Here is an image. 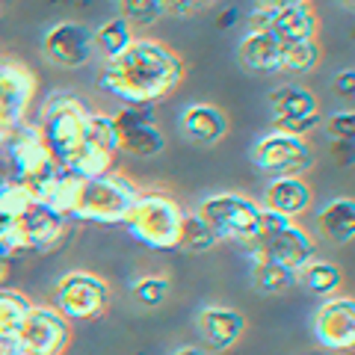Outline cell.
<instances>
[{"instance_id":"6da1fadb","label":"cell","mask_w":355,"mask_h":355,"mask_svg":"<svg viewBox=\"0 0 355 355\" xmlns=\"http://www.w3.org/2000/svg\"><path fill=\"white\" fill-rule=\"evenodd\" d=\"M187 65L181 53L157 39H133V44L98 69V86L125 107H154L181 86Z\"/></svg>"},{"instance_id":"7a4b0ae2","label":"cell","mask_w":355,"mask_h":355,"mask_svg":"<svg viewBox=\"0 0 355 355\" xmlns=\"http://www.w3.org/2000/svg\"><path fill=\"white\" fill-rule=\"evenodd\" d=\"M187 210L163 190H139L128 210L121 228L139 246L154 252H175L181 237V222Z\"/></svg>"},{"instance_id":"3957f363","label":"cell","mask_w":355,"mask_h":355,"mask_svg":"<svg viewBox=\"0 0 355 355\" xmlns=\"http://www.w3.org/2000/svg\"><path fill=\"white\" fill-rule=\"evenodd\" d=\"M139 187L121 172H107L92 181H80V193L74 202L71 222L86 225H121L137 198Z\"/></svg>"},{"instance_id":"277c9868","label":"cell","mask_w":355,"mask_h":355,"mask_svg":"<svg viewBox=\"0 0 355 355\" xmlns=\"http://www.w3.org/2000/svg\"><path fill=\"white\" fill-rule=\"evenodd\" d=\"M89 110H92V104H89L86 98H80L77 92H69V89H62V92H51L42 101L36 125L42 130L44 142L51 146L57 163L62 157H69V154L86 139V116H89Z\"/></svg>"},{"instance_id":"5b68a950","label":"cell","mask_w":355,"mask_h":355,"mask_svg":"<svg viewBox=\"0 0 355 355\" xmlns=\"http://www.w3.org/2000/svg\"><path fill=\"white\" fill-rule=\"evenodd\" d=\"M196 214L202 216L219 243L249 246L261 237V205L243 193H210L198 202Z\"/></svg>"},{"instance_id":"8992f818","label":"cell","mask_w":355,"mask_h":355,"mask_svg":"<svg viewBox=\"0 0 355 355\" xmlns=\"http://www.w3.org/2000/svg\"><path fill=\"white\" fill-rule=\"evenodd\" d=\"M0 157L6 160L9 175L21 178V181H27V184H39L60 169V163L53 157L51 146L44 142L36 121H24L18 130L9 133V137L0 142Z\"/></svg>"},{"instance_id":"52a82bcc","label":"cell","mask_w":355,"mask_h":355,"mask_svg":"<svg viewBox=\"0 0 355 355\" xmlns=\"http://www.w3.org/2000/svg\"><path fill=\"white\" fill-rule=\"evenodd\" d=\"M249 157L254 169L270 178H305V172L314 166V146L305 137L266 130L254 139Z\"/></svg>"},{"instance_id":"ba28073f","label":"cell","mask_w":355,"mask_h":355,"mask_svg":"<svg viewBox=\"0 0 355 355\" xmlns=\"http://www.w3.org/2000/svg\"><path fill=\"white\" fill-rule=\"evenodd\" d=\"M39 77L24 60L0 57V142L30 121V104L36 98Z\"/></svg>"},{"instance_id":"9c48e42d","label":"cell","mask_w":355,"mask_h":355,"mask_svg":"<svg viewBox=\"0 0 355 355\" xmlns=\"http://www.w3.org/2000/svg\"><path fill=\"white\" fill-rule=\"evenodd\" d=\"M270 104V130L287 133V137H305L311 130L320 128L323 113H320V101L311 89L299 83H282L266 95Z\"/></svg>"},{"instance_id":"30bf717a","label":"cell","mask_w":355,"mask_h":355,"mask_svg":"<svg viewBox=\"0 0 355 355\" xmlns=\"http://www.w3.org/2000/svg\"><path fill=\"white\" fill-rule=\"evenodd\" d=\"M107 282L89 270H71L53 284V308L65 320H98L107 311Z\"/></svg>"},{"instance_id":"8fae6325","label":"cell","mask_w":355,"mask_h":355,"mask_svg":"<svg viewBox=\"0 0 355 355\" xmlns=\"http://www.w3.org/2000/svg\"><path fill=\"white\" fill-rule=\"evenodd\" d=\"M246 30H266L282 44L314 42L320 33V18L311 3L293 6H254L246 15Z\"/></svg>"},{"instance_id":"7c38bea8","label":"cell","mask_w":355,"mask_h":355,"mask_svg":"<svg viewBox=\"0 0 355 355\" xmlns=\"http://www.w3.org/2000/svg\"><path fill=\"white\" fill-rule=\"evenodd\" d=\"M116 121V154L128 157H157L166 148V133L160 130L151 107H121L113 113Z\"/></svg>"},{"instance_id":"4fadbf2b","label":"cell","mask_w":355,"mask_h":355,"mask_svg":"<svg viewBox=\"0 0 355 355\" xmlns=\"http://www.w3.org/2000/svg\"><path fill=\"white\" fill-rule=\"evenodd\" d=\"M42 57L62 71H77L95 60L92 30L80 21H57L42 36Z\"/></svg>"},{"instance_id":"5bb4252c","label":"cell","mask_w":355,"mask_h":355,"mask_svg":"<svg viewBox=\"0 0 355 355\" xmlns=\"http://www.w3.org/2000/svg\"><path fill=\"white\" fill-rule=\"evenodd\" d=\"M69 320L53 305H30L18 329L21 349L27 355H62L69 349Z\"/></svg>"},{"instance_id":"9a60e30c","label":"cell","mask_w":355,"mask_h":355,"mask_svg":"<svg viewBox=\"0 0 355 355\" xmlns=\"http://www.w3.org/2000/svg\"><path fill=\"white\" fill-rule=\"evenodd\" d=\"M317 343L331 352H349L355 347V302L352 296H329L311 317Z\"/></svg>"},{"instance_id":"2e32d148","label":"cell","mask_w":355,"mask_h":355,"mask_svg":"<svg viewBox=\"0 0 355 355\" xmlns=\"http://www.w3.org/2000/svg\"><path fill=\"white\" fill-rule=\"evenodd\" d=\"M263 252V258L282 266L287 272H296L299 266H305L311 258L317 254V243H314V234L305 231L302 225H296L293 222H287L284 228H275V231H266L254 240Z\"/></svg>"},{"instance_id":"e0dca14e","label":"cell","mask_w":355,"mask_h":355,"mask_svg":"<svg viewBox=\"0 0 355 355\" xmlns=\"http://www.w3.org/2000/svg\"><path fill=\"white\" fill-rule=\"evenodd\" d=\"M243 329H246V320L237 308L228 305H205L196 314V331L198 340L207 352H225L240 340Z\"/></svg>"},{"instance_id":"ac0fdd59","label":"cell","mask_w":355,"mask_h":355,"mask_svg":"<svg viewBox=\"0 0 355 355\" xmlns=\"http://www.w3.org/2000/svg\"><path fill=\"white\" fill-rule=\"evenodd\" d=\"M178 128L187 142L214 148L228 137V116L210 101H193L178 113Z\"/></svg>"},{"instance_id":"d6986e66","label":"cell","mask_w":355,"mask_h":355,"mask_svg":"<svg viewBox=\"0 0 355 355\" xmlns=\"http://www.w3.org/2000/svg\"><path fill=\"white\" fill-rule=\"evenodd\" d=\"M258 205L287 219H299L314 205V190H311L305 178H270Z\"/></svg>"},{"instance_id":"ffe728a7","label":"cell","mask_w":355,"mask_h":355,"mask_svg":"<svg viewBox=\"0 0 355 355\" xmlns=\"http://www.w3.org/2000/svg\"><path fill=\"white\" fill-rule=\"evenodd\" d=\"M284 44L266 30H246L237 42V62L252 74H279Z\"/></svg>"},{"instance_id":"44dd1931","label":"cell","mask_w":355,"mask_h":355,"mask_svg":"<svg viewBox=\"0 0 355 355\" xmlns=\"http://www.w3.org/2000/svg\"><path fill=\"white\" fill-rule=\"evenodd\" d=\"M21 222H24V231H27L30 252H39V254L57 252L65 243V237H69V228H71L69 219H60L42 207H33Z\"/></svg>"},{"instance_id":"7402d4cb","label":"cell","mask_w":355,"mask_h":355,"mask_svg":"<svg viewBox=\"0 0 355 355\" xmlns=\"http://www.w3.org/2000/svg\"><path fill=\"white\" fill-rule=\"evenodd\" d=\"M320 234L331 240L335 246H349L355 237V205L349 196H338L317 210Z\"/></svg>"},{"instance_id":"603a6c76","label":"cell","mask_w":355,"mask_h":355,"mask_svg":"<svg viewBox=\"0 0 355 355\" xmlns=\"http://www.w3.org/2000/svg\"><path fill=\"white\" fill-rule=\"evenodd\" d=\"M113 163H116V151L101 148L89 139H83L69 157L60 160L62 169L69 175H74V178H80V181H92V178H101L107 172H113Z\"/></svg>"},{"instance_id":"cb8c5ba5","label":"cell","mask_w":355,"mask_h":355,"mask_svg":"<svg viewBox=\"0 0 355 355\" xmlns=\"http://www.w3.org/2000/svg\"><path fill=\"white\" fill-rule=\"evenodd\" d=\"M293 284L305 287V291L314 296H331L340 291L343 275L335 261H326V258H320V254H314L305 266H299L293 272Z\"/></svg>"},{"instance_id":"d4e9b609","label":"cell","mask_w":355,"mask_h":355,"mask_svg":"<svg viewBox=\"0 0 355 355\" xmlns=\"http://www.w3.org/2000/svg\"><path fill=\"white\" fill-rule=\"evenodd\" d=\"M36 207L33 187L21 178L0 172V219H24Z\"/></svg>"},{"instance_id":"484cf974","label":"cell","mask_w":355,"mask_h":355,"mask_svg":"<svg viewBox=\"0 0 355 355\" xmlns=\"http://www.w3.org/2000/svg\"><path fill=\"white\" fill-rule=\"evenodd\" d=\"M133 39H137V33H133V27L128 24V21H121L119 15L92 30L95 53H101L104 60H113V57H119V53H125L133 44Z\"/></svg>"},{"instance_id":"4316f807","label":"cell","mask_w":355,"mask_h":355,"mask_svg":"<svg viewBox=\"0 0 355 355\" xmlns=\"http://www.w3.org/2000/svg\"><path fill=\"white\" fill-rule=\"evenodd\" d=\"M249 284L258 296H282L293 287V272H287L270 261H261L249 266Z\"/></svg>"},{"instance_id":"83f0119b","label":"cell","mask_w":355,"mask_h":355,"mask_svg":"<svg viewBox=\"0 0 355 355\" xmlns=\"http://www.w3.org/2000/svg\"><path fill=\"white\" fill-rule=\"evenodd\" d=\"M219 246V237L210 231V225L190 210L184 214V222H181V237H178V252H190V254H198V252H214Z\"/></svg>"},{"instance_id":"f1b7e54d","label":"cell","mask_w":355,"mask_h":355,"mask_svg":"<svg viewBox=\"0 0 355 355\" xmlns=\"http://www.w3.org/2000/svg\"><path fill=\"white\" fill-rule=\"evenodd\" d=\"M320 62V42H299V44H284L282 51V71L291 77H305L317 69Z\"/></svg>"},{"instance_id":"f546056e","label":"cell","mask_w":355,"mask_h":355,"mask_svg":"<svg viewBox=\"0 0 355 355\" xmlns=\"http://www.w3.org/2000/svg\"><path fill=\"white\" fill-rule=\"evenodd\" d=\"M30 305L33 302L21 291L0 287V331H3V335H18V329H21V323H24Z\"/></svg>"},{"instance_id":"4dcf8cb0","label":"cell","mask_w":355,"mask_h":355,"mask_svg":"<svg viewBox=\"0 0 355 355\" xmlns=\"http://www.w3.org/2000/svg\"><path fill=\"white\" fill-rule=\"evenodd\" d=\"M116 9H119V18L128 21L133 30L154 27L166 15L163 0H116Z\"/></svg>"},{"instance_id":"1f68e13d","label":"cell","mask_w":355,"mask_h":355,"mask_svg":"<svg viewBox=\"0 0 355 355\" xmlns=\"http://www.w3.org/2000/svg\"><path fill=\"white\" fill-rule=\"evenodd\" d=\"M27 252H30V243H27L24 222L21 219H0V258L9 263V261L24 258Z\"/></svg>"},{"instance_id":"d6a6232c","label":"cell","mask_w":355,"mask_h":355,"mask_svg":"<svg viewBox=\"0 0 355 355\" xmlns=\"http://www.w3.org/2000/svg\"><path fill=\"white\" fill-rule=\"evenodd\" d=\"M172 291V284L166 275H139V279H133L130 284V293L133 299H137L139 305H146V308H157L166 302V296H169Z\"/></svg>"},{"instance_id":"836d02e7","label":"cell","mask_w":355,"mask_h":355,"mask_svg":"<svg viewBox=\"0 0 355 355\" xmlns=\"http://www.w3.org/2000/svg\"><path fill=\"white\" fill-rule=\"evenodd\" d=\"M86 139L95 142L101 148H110L116 151V121H113V113H104V110H89L86 116Z\"/></svg>"},{"instance_id":"e575fe53","label":"cell","mask_w":355,"mask_h":355,"mask_svg":"<svg viewBox=\"0 0 355 355\" xmlns=\"http://www.w3.org/2000/svg\"><path fill=\"white\" fill-rule=\"evenodd\" d=\"M352 130H355V113L352 110H338L326 119V137L335 142V139H352Z\"/></svg>"},{"instance_id":"d590c367","label":"cell","mask_w":355,"mask_h":355,"mask_svg":"<svg viewBox=\"0 0 355 355\" xmlns=\"http://www.w3.org/2000/svg\"><path fill=\"white\" fill-rule=\"evenodd\" d=\"M219 0H163V9L172 15H196L202 9H210L216 6Z\"/></svg>"},{"instance_id":"8d00e7d4","label":"cell","mask_w":355,"mask_h":355,"mask_svg":"<svg viewBox=\"0 0 355 355\" xmlns=\"http://www.w3.org/2000/svg\"><path fill=\"white\" fill-rule=\"evenodd\" d=\"M331 89H335L338 98H347V101H352V95H355V71H352V65H347V69H340L335 74Z\"/></svg>"},{"instance_id":"74e56055","label":"cell","mask_w":355,"mask_h":355,"mask_svg":"<svg viewBox=\"0 0 355 355\" xmlns=\"http://www.w3.org/2000/svg\"><path fill=\"white\" fill-rule=\"evenodd\" d=\"M331 154H335V160L349 166L352 163V139H335L331 142Z\"/></svg>"},{"instance_id":"f35d334b","label":"cell","mask_w":355,"mask_h":355,"mask_svg":"<svg viewBox=\"0 0 355 355\" xmlns=\"http://www.w3.org/2000/svg\"><path fill=\"white\" fill-rule=\"evenodd\" d=\"M24 349H21V340L18 335H3L0 331V355H21Z\"/></svg>"},{"instance_id":"ab89813d","label":"cell","mask_w":355,"mask_h":355,"mask_svg":"<svg viewBox=\"0 0 355 355\" xmlns=\"http://www.w3.org/2000/svg\"><path fill=\"white\" fill-rule=\"evenodd\" d=\"M237 21H240V12H237V9H225V12L216 18V27H219V30H228V27H234Z\"/></svg>"},{"instance_id":"60d3db41","label":"cell","mask_w":355,"mask_h":355,"mask_svg":"<svg viewBox=\"0 0 355 355\" xmlns=\"http://www.w3.org/2000/svg\"><path fill=\"white\" fill-rule=\"evenodd\" d=\"M293 3H311V0H258V6H293Z\"/></svg>"},{"instance_id":"b9f144b4","label":"cell","mask_w":355,"mask_h":355,"mask_svg":"<svg viewBox=\"0 0 355 355\" xmlns=\"http://www.w3.org/2000/svg\"><path fill=\"white\" fill-rule=\"evenodd\" d=\"M172 355H214V352H207L205 347H196V343H193V347H181V349H175Z\"/></svg>"},{"instance_id":"7bdbcfd3","label":"cell","mask_w":355,"mask_h":355,"mask_svg":"<svg viewBox=\"0 0 355 355\" xmlns=\"http://www.w3.org/2000/svg\"><path fill=\"white\" fill-rule=\"evenodd\" d=\"M6 275H9V263L0 258V287H3V282H6Z\"/></svg>"},{"instance_id":"ee69618b","label":"cell","mask_w":355,"mask_h":355,"mask_svg":"<svg viewBox=\"0 0 355 355\" xmlns=\"http://www.w3.org/2000/svg\"><path fill=\"white\" fill-rule=\"evenodd\" d=\"M338 3L347 9V12H352V9H355V0H338Z\"/></svg>"},{"instance_id":"f6af8a7d","label":"cell","mask_w":355,"mask_h":355,"mask_svg":"<svg viewBox=\"0 0 355 355\" xmlns=\"http://www.w3.org/2000/svg\"><path fill=\"white\" fill-rule=\"evenodd\" d=\"M0 6H3V0H0Z\"/></svg>"},{"instance_id":"bcb514c9","label":"cell","mask_w":355,"mask_h":355,"mask_svg":"<svg viewBox=\"0 0 355 355\" xmlns=\"http://www.w3.org/2000/svg\"><path fill=\"white\" fill-rule=\"evenodd\" d=\"M21 355H27V352H21Z\"/></svg>"}]
</instances>
